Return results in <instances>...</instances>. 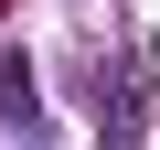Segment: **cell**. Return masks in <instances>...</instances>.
I'll list each match as a JSON object with an SVG mask.
<instances>
[{"label": "cell", "instance_id": "6da1fadb", "mask_svg": "<svg viewBox=\"0 0 160 150\" xmlns=\"http://www.w3.org/2000/svg\"><path fill=\"white\" fill-rule=\"evenodd\" d=\"M0 118H11V129L32 118V64H22V54H0Z\"/></svg>", "mask_w": 160, "mask_h": 150}]
</instances>
